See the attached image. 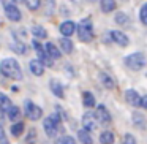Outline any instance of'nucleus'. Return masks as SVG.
<instances>
[{
  "label": "nucleus",
  "instance_id": "obj_1",
  "mask_svg": "<svg viewBox=\"0 0 147 144\" xmlns=\"http://www.w3.org/2000/svg\"><path fill=\"white\" fill-rule=\"evenodd\" d=\"M0 71L10 79H14V81L22 79V70H21V65L18 64L16 59H5L0 64Z\"/></svg>",
  "mask_w": 147,
  "mask_h": 144
},
{
  "label": "nucleus",
  "instance_id": "obj_2",
  "mask_svg": "<svg viewBox=\"0 0 147 144\" xmlns=\"http://www.w3.org/2000/svg\"><path fill=\"white\" fill-rule=\"evenodd\" d=\"M76 32H78V38L84 43H89L92 41L93 38V24L90 18H86L82 19L79 24L76 26Z\"/></svg>",
  "mask_w": 147,
  "mask_h": 144
},
{
  "label": "nucleus",
  "instance_id": "obj_3",
  "mask_svg": "<svg viewBox=\"0 0 147 144\" xmlns=\"http://www.w3.org/2000/svg\"><path fill=\"white\" fill-rule=\"evenodd\" d=\"M43 127H45V131L49 138H54L57 136L59 133V128H60V117L57 114H51L45 119L43 122Z\"/></svg>",
  "mask_w": 147,
  "mask_h": 144
},
{
  "label": "nucleus",
  "instance_id": "obj_4",
  "mask_svg": "<svg viewBox=\"0 0 147 144\" xmlns=\"http://www.w3.org/2000/svg\"><path fill=\"white\" fill-rule=\"evenodd\" d=\"M125 64H127V67L131 68V70L139 71L146 67V57H144L142 52H134V54L128 55V57L125 59Z\"/></svg>",
  "mask_w": 147,
  "mask_h": 144
},
{
  "label": "nucleus",
  "instance_id": "obj_5",
  "mask_svg": "<svg viewBox=\"0 0 147 144\" xmlns=\"http://www.w3.org/2000/svg\"><path fill=\"white\" fill-rule=\"evenodd\" d=\"M26 116L30 119V120H38L43 116V109L40 108L38 105H35L33 101L27 100L26 101Z\"/></svg>",
  "mask_w": 147,
  "mask_h": 144
},
{
  "label": "nucleus",
  "instance_id": "obj_6",
  "mask_svg": "<svg viewBox=\"0 0 147 144\" xmlns=\"http://www.w3.org/2000/svg\"><path fill=\"white\" fill-rule=\"evenodd\" d=\"M95 117H96V122H100L101 125H108L111 124V114L109 111L106 109V106L103 105H98L95 109Z\"/></svg>",
  "mask_w": 147,
  "mask_h": 144
},
{
  "label": "nucleus",
  "instance_id": "obj_7",
  "mask_svg": "<svg viewBox=\"0 0 147 144\" xmlns=\"http://www.w3.org/2000/svg\"><path fill=\"white\" fill-rule=\"evenodd\" d=\"M82 127L86 130H89L90 133L96 130L98 124H96V117H95V112H86L82 116Z\"/></svg>",
  "mask_w": 147,
  "mask_h": 144
},
{
  "label": "nucleus",
  "instance_id": "obj_8",
  "mask_svg": "<svg viewBox=\"0 0 147 144\" xmlns=\"http://www.w3.org/2000/svg\"><path fill=\"white\" fill-rule=\"evenodd\" d=\"M109 35H111V40L114 43H117L119 46H122V48H125V46L130 45V40H128V37L125 35V33H122L120 30H111L109 32Z\"/></svg>",
  "mask_w": 147,
  "mask_h": 144
},
{
  "label": "nucleus",
  "instance_id": "obj_9",
  "mask_svg": "<svg viewBox=\"0 0 147 144\" xmlns=\"http://www.w3.org/2000/svg\"><path fill=\"white\" fill-rule=\"evenodd\" d=\"M125 100H127L128 105L134 106V108H136V106H141V97L134 89H128L127 92H125Z\"/></svg>",
  "mask_w": 147,
  "mask_h": 144
},
{
  "label": "nucleus",
  "instance_id": "obj_10",
  "mask_svg": "<svg viewBox=\"0 0 147 144\" xmlns=\"http://www.w3.org/2000/svg\"><path fill=\"white\" fill-rule=\"evenodd\" d=\"M5 14H7V18L10 21H13V22H18V21H21V11L19 8L16 7V5H10V7H5Z\"/></svg>",
  "mask_w": 147,
  "mask_h": 144
},
{
  "label": "nucleus",
  "instance_id": "obj_11",
  "mask_svg": "<svg viewBox=\"0 0 147 144\" xmlns=\"http://www.w3.org/2000/svg\"><path fill=\"white\" fill-rule=\"evenodd\" d=\"M74 32H76V24H74L73 21H65V22L60 24V33L63 37L70 38Z\"/></svg>",
  "mask_w": 147,
  "mask_h": 144
},
{
  "label": "nucleus",
  "instance_id": "obj_12",
  "mask_svg": "<svg viewBox=\"0 0 147 144\" xmlns=\"http://www.w3.org/2000/svg\"><path fill=\"white\" fill-rule=\"evenodd\" d=\"M29 67H30V71H32L35 76H43V73H45V65H43L41 62L38 60V59H33V60H30Z\"/></svg>",
  "mask_w": 147,
  "mask_h": 144
},
{
  "label": "nucleus",
  "instance_id": "obj_13",
  "mask_svg": "<svg viewBox=\"0 0 147 144\" xmlns=\"http://www.w3.org/2000/svg\"><path fill=\"white\" fill-rule=\"evenodd\" d=\"M45 51L48 52V54L51 55L52 59H60V55H62L60 49H59L52 41H49V43H46V45H45Z\"/></svg>",
  "mask_w": 147,
  "mask_h": 144
},
{
  "label": "nucleus",
  "instance_id": "obj_14",
  "mask_svg": "<svg viewBox=\"0 0 147 144\" xmlns=\"http://www.w3.org/2000/svg\"><path fill=\"white\" fill-rule=\"evenodd\" d=\"M59 45H60V49L65 54H71V52H73V41H71L70 38H67V37L59 40Z\"/></svg>",
  "mask_w": 147,
  "mask_h": 144
},
{
  "label": "nucleus",
  "instance_id": "obj_15",
  "mask_svg": "<svg viewBox=\"0 0 147 144\" xmlns=\"http://www.w3.org/2000/svg\"><path fill=\"white\" fill-rule=\"evenodd\" d=\"M78 139H79L82 144H93L92 135H90V131L86 130V128H82V130L78 131Z\"/></svg>",
  "mask_w": 147,
  "mask_h": 144
},
{
  "label": "nucleus",
  "instance_id": "obj_16",
  "mask_svg": "<svg viewBox=\"0 0 147 144\" xmlns=\"http://www.w3.org/2000/svg\"><path fill=\"white\" fill-rule=\"evenodd\" d=\"M51 90L52 93H54L55 97H59V98H65V92H63V87H62V84L59 82V81H51Z\"/></svg>",
  "mask_w": 147,
  "mask_h": 144
},
{
  "label": "nucleus",
  "instance_id": "obj_17",
  "mask_svg": "<svg viewBox=\"0 0 147 144\" xmlns=\"http://www.w3.org/2000/svg\"><path fill=\"white\" fill-rule=\"evenodd\" d=\"M100 7L103 13H111L115 10V0H100Z\"/></svg>",
  "mask_w": 147,
  "mask_h": 144
},
{
  "label": "nucleus",
  "instance_id": "obj_18",
  "mask_svg": "<svg viewBox=\"0 0 147 144\" xmlns=\"http://www.w3.org/2000/svg\"><path fill=\"white\" fill-rule=\"evenodd\" d=\"M11 106H13L11 100L8 98V97L5 95V93L0 92V109H2V111H5V112H8V111H10Z\"/></svg>",
  "mask_w": 147,
  "mask_h": 144
},
{
  "label": "nucleus",
  "instance_id": "obj_19",
  "mask_svg": "<svg viewBox=\"0 0 147 144\" xmlns=\"http://www.w3.org/2000/svg\"><path fill=\"white\" fill-rule=\"evenodd\" d=\"M32 33H33V37H35L36 40H45L46 37H48V32H46V29L45 27H41V26H33L32 27Z\"/></svg>",
  "mask_w": 147,
  "mask_h": 144
},
{
  "label": "nucleus",
  "instance_id": "obj_20",
  "mask_svg": "<svg viewBox=\"0 0 147 144\" xmlns=\"http://www.w3.org/2000/svg\"><path fill=\"white\" fill-rule=\"evenodd\" d=\"M82 103L86 108H95V97L90 92H84L82 93Z\"/></svg>",
  "mask_w": 147,
  "mask_h": 144
},
{
  "label": "nucleus",
  "instance_id": "obj_21",
  "mask_svg": "<svg viewBox=\"0 0 147 144\" xmlns=\"http://www.w3.org/2000/svg\"><path fill=\"white\" fill-rule=\"evenodd\" d=\"M100 143L101 144H112L114 143V133L112 131H103L100 135Z\"/></svg>",
  "mask_w": 147,
  "mask_h": 144
},
{
  "label": "nucleus",
  "instance_id": "obj_22",
  "mask_svg": "<svg viewBox=\"0 0 147 144\" xmlns=\"http://www.w3.org/2000/svg\"><path fill=\"white\" fill-rule=\"evenodd\" d=\"M24 128H26V125H24V122H16L14 125H11V133H13V136H21V135L24 133Z\"/></svg>",
  "mask_w": 147,
  "mask_h": 144
},
{
  "label": "nucleus",
  "instance_id": "obj_23",
  "mask_svg": "<svg viewBox=\"0 0 147 144\" xmlns=\"http://www.w3.org/2000/svg\"><path fill=\"white\" fill-rule=\"evenodd\" d=\"M114 21L119 24V26H122V27H125V26L130 24V22H128L130 19H128V16L125 13H117V14H115V18H114Z\"/></svg>",
  "mask_w": 147,
  "mask_h": 144
},
{
  "label": "nucleus",
  "instance_id": "obj_24",
  "mask_svg": "<svg viewBox=\"0 0 147 144\" xmlns=\"http://www.w3.org/2000/svg\"><path fill=\"white\" fill-rule=\"evenodd\" d=\"M133 122H134V125H136L138 128H144L146 127V119H144V116L142 114H139V112H134L133 114Z\"/></svg>",
  "mask_w": 147,
  "mask_h": 144
},
{
  "label": "nucleus",
  "instance_id": "obj_25",
  "mask_svg": "<svg viewBox=\"0 0 147 144\" xmlns=\"http://www.w3.org/2000/svg\"><path fill=\"white\" fill-rule=\"evenodd\" d=\"M11 49H13L14 52H18V54H26L27 46L24 45V43H21V41H14L13 46H11Z\"/></svg>",
  "mask_w": 147,
  "mask_h": 144
},
{
  "label": "nucleus",
  "instance_id": "obj_26",
  "mask_svg": "<svg viewBox=\"0 0 147 144\" xmlns=\"http://www.w3.org/2000/svg\"><path fill=\"white\" fill-rule=\"evenodd\" d=\"M100 78H101V81H103V84H105L106 89H114V81H112V78H109L106 73H101Z\"/></svg>",
  "mask_w": 147,
  "mask_h": 144
},
{
  "label": "nucleus",
  "instance_id": "obj_27",
  "mask_svg": "<svg viewBox=\"0 0 147 144\" xmlns=\"http://www.w3.org/2000/svg\"><path fill=\"white\" fill-rule=\"evenodd\" d=\"M19 116H21V111H19V108L18 106H11L10 108V111H8V117H10V120H18L19 119Z\"/></svg>",
  "mask_w": 147,
  "mask_h": 144
},
{
  "label": "nucleus",
  "instance_id": "obj_28",
  "mask_svg": "<svg viewBox=\"0 0 147 144\" xmlns=\"http://www.w3.org/2000/svg\"><path fill=\"white\" fill-rule=\"evenodd\" d=\"M24 2H26L27 8H29V10H32V11L38 10L40 5H41V0H24Z\"/></svg>",
  "mask_w": 147,
  "mask_h": 144
},
{
  "label": "nucleus",
  "instance_id": "obj_29",
  "mask_svg": "<svg viewBox=\"0 0 147 144\" xmlns=\"http://www.w3.org/2000/svg\"><path fill=\"white\" fill-rule=\"evenodd\" d=\"M55 144H76V141H74V138L68 136V135H63V136H60L55 141Z\"/></svg>",
  "mask_w": 147,
  "mask_h": 144
},
{
  "label": "nucleus",
  "instance_id": "obj_30",
  "mask_svg": "<svg viewBox=\"0 0 147 144\" xmlns=\"http://www.w3.org/2000/svg\"><path fill=\"white\" fill-rule=\"evenodd\" d=\"M139 18H141V22H142L144 26H147V3H144L142 7H141Z\"/></svg>",
  "mask_w": 147,
  "mask_h": 144
},
{
  "label": "nucleus",
  "instance_id": "obj_31",
  "mask_svg": "<svg viewBox=\"0 0 147 144\" xmlns=\"http://www.w3.org/2000/svg\"><path fill=\"white\" fill-rule=\"evenodd\" d=\"M35 141H36V131L35 128H32L29 131V136H27V144H35Z\"/></svg>",
  "mask_w": 147,
  "mask_h": 144
},
{
  "label": "nucleus",
  "instance_id": "obj_32",
  "mask_svg": "<svg viewBox=\"0 0 147 144\" xmlns=\"http://www.w3.org/2000/svg\"><path fill=\"white\" fill-rule=\"evenodd\" d=\"M0 144H10V141H8L7 135H5V130L3 127L0 125Z\"/></svg>",
  "mask_w": 147,
  "mask_h": 144
},
{
  "label": "nucleus",
  "instance_id": "obj_33",
  "mask_svg": "<svg viewBox=\"0 0 147 144\" xmlns=\"http://www.w3.org/2000/svg\"><path fill=\"white\" fill-rule=\"evenodd\" d=\"M45 2H46V3H48V7H46V8H48V10H46L45 13H46V14H51L52 11H54V7H55V2H54V0H45Z\"/></svg>",
  "mask_w": 147,
  "mask_h": 144
},
{
  "label": "nucleus",
  "instance_id": "obj_34",
  "mask_svg": "<svg viewBox=\"0 0 147 144\" xmlns=\"http://www.w3.org/2000/svg\"><path fill=\"white\" fill-rule=\"evenodd\" d=\"M123 144H136V139H134L133 135L127 133V135H125V138H123Z\"/></svg>",
  "mask_w": 147,
  "mask_h": 144
},
{
  "label": "nucleus",
  "instance_id": "obj_35",
  "mask_svg": "<svg viewBox=\"0 0 147 144\" xmlns=\"http://www.w3.org/2000/svg\"><path fill=\"white\" fill-rule=\"evenodd\" d=\"M32 46H33V49H35L36 52H40V51H45V46L41 45V43L38 41V40H33V43H32Z\"/></svg>",
  "mask_w": 147,
  "mask_h": 144
},
{
  "label": "nucleus",
  "instance_id": "obj_36",
  "mask_svg": "<svg viewBox=\"0 0 147 144\" xmlns=\"http://www.w3.org/2000/svg\"><path fill=\"white\" fill-rule=\"evenodd\" d=\"M3 7H10V5H16V0H2Z\"/></svg>",
  "mask_w": 147,
  "mask_h": 144
},
{
  "label": "nucleus",
  "instance_id": "obj_37",
  "mask_svg": "<svg viewBox=\"0 0 147 144\" xmlns=\"http://www.w3.org/2000/svg\"><path fill=\"white\" fill-rule=\"evenodd\" d=\"M141 106L144 109H147V95L146 97H141Z\"/></svg>",
  "mask_w": 147,
  "mask_h": 144
},
{
  "label": "nucleus",
  "instance_id": "obj_38",
  "mask_svg": "<svg viewBox=\"0 0 147 144\" xmlns=\"http://www.w3.org/2000/svg\"><path fill=\"white\" fill-rule=\"evenodd\" d=\"M90 2H95V0H90Z\"/></svg>",
  "mask_w": 147,
  "mask_h": 144
}]
</instances>
